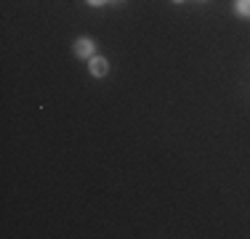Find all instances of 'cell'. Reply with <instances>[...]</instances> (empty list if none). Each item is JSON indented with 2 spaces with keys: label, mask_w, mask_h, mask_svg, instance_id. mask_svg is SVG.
I'll return each mask as SVG.
<instances>
[{
  "label": "cell",
  "mask_w": 250,
  "mask_h": 239,
  "mask_svg": "<svg viewBox=\"0 0 250 239\" xmlns=\"http://www.w3.org/2000/svg\"><path fill=\"white\" fill-rule=\"evenodd\" d=\"M75 53H77V56H91V53H93V43L88 38H80L75 43Z\"/></svg>",
  "instance_id": "obj_1"
},
{
  "label": "cell",
  "mask_w": 250,
  "mask_h": 239,
  "mask_svg": "<svg viewBox=\"0 0 250 239\" xmlns=\"http://www.w3.org/2000/svg\"><path fill=\"white\" fill-rule=\"evenodd\" d=\"M106 69H109V64H106V59H91V72L96 77H104Z\"/></svg>",
  "instance_id": "obj_2"
},
{
  "label": "cell",
  "mask_w": 250,
  "mask_h": 239,
  "mask_svg": "<svg viewBox=\"0 0 250 239\" xmlns=\"http://www.w3.org/2000/svg\"><path fill=\"white\" fill-rule=\"evenodd\" d=\"M237 11L245 14V16H250V0H237Z\"/></svg>",
  "instance_id": "obj_3"
},
{
  "label": "cell",
  "mask_w": 250,
  "mask_h": 239,
  "mask_svg": "<svg viewBox=\"0 0 250 239\" xmlns=\"http://www.w3.org/2000/svg\"><path fill=\"white\" fill-rule=\"evenodd\" d=\"M88 3H91V5H104L106 0H88Z\"/></svg>",
  "instance_id": "obj_4"
},
{
  "label": "cell",
  "mask_w": 250,
  "mask_h": 239,
  "mask_svg": "<svg viewBox=\"0 0 250 239\" xmlns=\"http://www.w3.org/2000/svg\"><path fill=\"white\" fill-rule=\"evenodd\" d=\"M176 3H181V0H176Z\"/></svg>",
  "instance_id": "obj_5"
}]
</instances>
